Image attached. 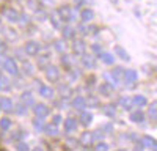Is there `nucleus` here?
Segmentation results:
<instances>
[{"label": "nucleus", "instance_id": "obj_1", "mask_svg": "<svg viewBox=\"0 0 157 151\" xmlns=\"http://www.w3.org/2000/svg\"><path fill=\"white\" fill-rule=\"evenodd\" d=\"M2 66H3V69H5L6 72H10V74H13V76H17V72H19L16 61L13 60V58H5V60L2 61Z\"/></svg>", "mask_w": 157, "mask_h": 151}, {"label": "nucleus", "instance_id": "obj_2", "mask_svg": "<svg viewBox=\"0 0 157 151\" xmlns=\"http://www.w3.org/2000/svg\"><path fill=\"white\" fill-rule=\"evenodd\" d=\"M46 76H47L49 82H58V79H60V71H58L57 66L49 65V66H46Z\"/></svg>", "mask_w": 157, "mask_h": 151}, {"label": "nucleus", "instance_id": "obj_3", "mask_svg": "<svg viewBox=\"0 0 157 151\" xmlns=\"http://www.w3.org/2000/svg\"><path fill=\"white\" fill-rule=\"evenodd\" d=\"M58 11H60V14H61L63 21H69V22H72V21L75 19L72 8H71V6H68V5H63V6H60V10H58Z\"/></svg>", "mask_w": 157, "mask_h": 151}, {"label": "nucleus", "instance_id": "obj_4", "mask_svg": "<svg viewBox=\"0 0 157 151\" xmlns=\"http://www.w3.org/2000/svg\"><path fill=\"white\" fill-rule=\"evenodd\" d=\"M24 50H25V54L30 55V57L38 55V54H39V44H38V43H35V41H29L27 44H25Z\"/></svg>", "mask_w": 157, "mask_h": 151}, {"label": "nucleus", "instance_id": "obj_5", "mask_svg": "<svg viewBox=\"0 0 157 151\" xmlns=\"http://www.w3.org/2000/svg\"><path fill=\"white\" fill-rule=\"evenodd\" d=\"M50 22H52V25H54L55 29H61L63 17H61V14H60V11H52V13H50Z\"/></svg>", "mask_w": 157, "mask_h": 151}, {"label": "nucleus", "instance_id": "obj_6", "mask_svg": "<svg viewBox=\"0 0 157 151\" xmlns=\"http://www.w3.org/2000/svg\"><path fill=\"white\" fill-rule=\"evenodd\" d=\"M21 101L25 107H30V106H35V98L32 95V91H24L21 95Z\"/></svg>", "mask_w": 157, "mask_h": 151}, {"label": "nucleus", "instance_id": "obj_7", "mask_svg": "<svg viewBox=\"0 0 157 151\" xmlns=\"http://www.w3.org/2000/svg\"><path fill=\"white\" fill-rule=\"evenodd\" d=\"M85 49H86V46H85V43L82 40H75L72 43V50H74L75 55H83L85 54Z\"/></svg>", "mask_w": 157, "mask_h": 151}, {"label": "nucleus", "instance_id": "obj_8", "mask_svg": "<svg viewBox=\"0 0 157 151\" xmlns=\"http://www.w3.org/2000/svg\"><path fill=\"white\" fill-rule=\"evenodd\" d=\"M3 14H5V17L10 21V22H17L19 21V13L14 10V8H6L5 11H3Z\"/></svg>", "mask_w": 157, "mask_h": 151}, {"label": "nucleus", "instance_id": "obj_9", "mask_svg": "<svg viewBox=\"0 0 157 151\" xmlns=\"http://www.w3.org/2000/svg\"><path fill=\"white\" fill-rule=\"evenodd\" d=\"M49 107L46 104H38L35 106V113H36V117H41V118H46L49 115Z\"/></svg>", "mask_w": 157, "mask_h": 151}, {"label": "nucleus", "instance_id": "obj_10", "mask_svg": "<svg viewBox=\"0 0 157 151\" xmlns=\"http://www.w3.org/2000/svg\"><path fill=\"white\" fill-rule=\"evenodd\" d=\"M13 101L10 98H0V109H2L3 112H11L13 110Z\"/></svg>", "mask_w": 157, "mask_h": 151}, {"label": "nucleus", "instance_id": "obj_11", "mask_svg": "<svg viewBox=\"0 0 157 151\" xmlns=\"http://www.w3.org/2000/svg\"><path fill=\"white\" fill-rule=\"evenodd\" d=\"M82 65L85 66V68H94L96 66V61H94V58H93V55H86V54H83L82 55Z\"/></svg>", "mask_w": 157, "mask_h": 151}, {"label": "nucleus", "instance_id": "obj_12", "mask_svg": "<svg viewBox=\"0 0 157 151\" xmlns=\"http://www.w3.org/2000/svg\"><path fill=\"white\" fill-rule=\"evenodd\" d=\"M124 79H126V83H134V82H137L138 76L134 69H127V71H124Z\"/></svg>", "mask_w": 157, "mask_h": 151}, {"label": "nucleus", "instance_id": "obj_13", "mask_svg": "<svg viewBox=\"0 0 157 151\" xmlns=\"http://www.w3.org/2000/svg\"><path fill=\"white\" fill-rule=\"evenodd\" d=\"M93 142H94L93 132H83V134H82V137H80V143H82L83 146H90Z\"/></svg>", "mask_w": 157, "mask_h": 151}, {"label": "nucleus", "instance_id": "obj_14", "mask_svg": "<svg viewBox=\"0 0 157 151\" xmlns=\"http://www.w3.org/2000/svg\"><path fill=\"white\" fill-rule=\"evenodd\" d=\"M113 90H115V85H112V83H102V85L99 87V91H101V95H104V96H110V95L113 93Z\"/></svg>", "mask_w": 157, "mask_h": 151}, {"label": "nucleus", "instance_id": "obj_15", "mask_svg": "<svg viewBox=\"0 0 157 151\" xmlns=\"http://www.w3.org/2000/svg\"><path fill=\"white\" fill-rule=\"evenodd\" d=\"M72 107H74V109H77V110L85 109V107H86V99H85V98H82V96H77V98L72 101Z\"/></svg>", "mask_w": 157, "mask_h": 151}, {"label": "nucleus", "instance_id": "obj_16", "mask_svg": "<svg viewBox=\"0 0 157 151\" xmlns=\"http://www.w3.org/2000/svg\"><path fill=\"white\" fill-rule=\"evenodd\" d=\"M39 93H41L43 98H47V99H50L54 96V90L50 87H46V85H39Z\"/></svg>", "mask_w": 157, "mask_h": 151}, {"label": "nucleus", "instance_id": "obj_17", "mask_svg": "<svg viewBox=\"0 0 157 151\" xmlns=\"http://www.w3.org/2000/svg\"><path fill=\"white\" fill-rule=\"evenodd\" d=\"M58 91H60V95H61L63 99H68V98L72 96V90H71V87H68V85H60Z\"/></svg>", "mask_w": 157, "mask_h": 151}, {"label": "nucleus", "instance_id": "obj_18", "mask_svg": "<svg viewBox=\"0 0 157 151\" xmlns=\"http://www.w3.org/2000/svg\"><path fill=\"white\" fill-rule=\"evenodd\" d=\"M47 65H50V55L49 54H43L38 57V66L39 68H46Z\"/></svg>", "mask_w": 157, "mask_h": 151}, {"label": "nucleus", "instance_id": "obj_19", "mask_svg": "<svg viewBox=\"0 0 157 151\" xmlns=\"http://www.w3.org/2000/svg\"><path fill=\"white\" fill-rule=\"evenodd\" d=\"M77 129V121L74 118H68L66 121H64V131L66 132H72Z\"/></svg>", "mask_w": 157, "mask_h": 151}, {"label": "nucleus", "instance_id": "obj_20", "mask_svg": "<svg viewBox=\"0 0 157 151\" xmlns=\"http://www.w3.org/2000/svg\"><path fill=\"white\" fill-rule=\"evenodd\" d=\"M80 17H82V21L83 22H88V21H91L94 17V13H93V10H82V13H80Z\"/></svg>", "mask_w": 157, "mask_h": 151}, {"label": "nucleus", "instance_id": "obj_21", "mask_svg": "<svg viewBox=\"0 0 157 151\" xmlns=\"http://www.w3.org/2000/svg\"><path fill=\"white\" fill-rule=\"evenodd\" d=\"M75 30L72 27H63V38L64 40H74Z\"/></svg>", "mask_w": 157, "mask_h": 151}, {"label": "nucleus", "instance_id": "obj_22", "mask_svg": "<svg viewBox=\"0 0 157 151\" xmlns=\"http://www.w3.org/2000/svg\"><path fill=\"white\" fill-rule=\"evenodd\" d=\"M102 112H104V115H107V117H110V118H113V117L116 115V109H115L112 104L104 106V107H102Z\"/></svg>", "mask_w": 157, "mask_h": 151}, {"label": "nucleus", "instance_id": "obj_23", "mask_svg": "<svg viewBox=\"0 0 157 151\" xmlns=\"http://www.w3.org/2000/svg\"><path fill=\"white\" fill-rule=\"evenodd\" d=\"M132 103L135 104V106H138V107H145L146 104H148V101H146V98L145 96H134L132 98Z\"/></svg>", "mask_w": 157, "mask_h": 151}, {"label": "nucleus", "instance_id": "obj_24", "mask_svg": "<svg viewBox=\"0 0 157 151\" xmlns=\"http://www.w3.org/2000/svg\"><path fill=\"white\" fill-rule=\"evenodd\" d=\"M91 121H93V115H91V113H88V112L80 113V123H82L83 126H88Z\"/></svg>", "mask_w": 157, "mask_h": 151}, {"label": "nucleus", "instance_id": "obj_25", "mask_svg": "<svg viewBox=\"0 0 157 151\" xmlns=\"http://www.w3.org/2000/svg\"><path fill=\"white\" fill-rule=\"evenodd\" d=\"M10 87H11V82L8 77H5V76L0 74V90H10Z\"/></svg>", "mask_w": 157, "mask_h": 151}, {"label": "nucleus", "instance_id": "obj_26", "mask_svg": "<svg viewBox=\"0 0 157 151\" xmlns=\"http://www.w3.org/2000/svg\"><path fill=\"white\" fill-rule=\"evenodd\" d=\"M101 60L104 61V63H107V65H113V61H115V58H113V55L112 54H109V52H101Z\"/></svg>", "mask_w": 157, "mask_h": 151}, {"label": "nucleus", "instance_id": "obj_27", "mask_svg": "<svg viewBox=\"0 0 157 151\" xmlns=\"http://www.w3.org/2000/svg\"><path fill=\"white\" fill-rule=\"evenodd\" d=\"M148 115H149V118H151V120L157 121V103H152V104L149 106V110H148Z\"/></svg>", "mask_w": 157, "mask_h": 151}, {"label": "nucleus", "instance_id": "obj_28", "mask_svg": "<svg viewBox=\"0 0 157 151\" xmlns=\"http://www.w3.org/2000/svg\"><path fill=\"white\" fill-rule=\"evenodd\" d=\"M44 131H46L47 135H52V137H55V135L60 134V131H58L57 126H44Z\"/></svg>", "mask_w": 157, "mask_h": 151}, {"label": "nucleus", "instance_id": "obj_29", "mask_svg": "<svg viewBox=\"0 0 157 151\" xmlns=\"http://www.w3.org/2000/svg\"><path fill=\"white\" fill-rule=\"evenodd\" d=\"M115 52L118 54V57H121V58H123V60H126V61L130 58V57H129V54L126 52V50H124L121 46H116V47H115Z\"/></svg>", "mask_w": 157, "mask_h": 151}, {"label": "nucleus", "instance_id": "obj_30", "mask_svg": "<svg viewBox=\"0 0 157 151\" xmlns=\"http://www.w3.org/2000/svg\"><path fill=\"white\" fill-rule=\"evenodd\" d=\"M120 104H121V107L126 109V110H129L130 107L134 106V103H132V99H130V98H121V99H120Z\"/></svg>", "mask_w": 157, "mask_h": 151}, {"label": "nucleus", "instance_id": "obj_31", "mask_svg": "<svg viewBox=\"0 0 157 151\" xmlns=\"http://www.w3.org/2000/svg\"><path fill=\"white\" fill-rule=\"evenodd\" d=\"M143 118H145V113H143V112H134L132 113V115H130V120H132V121H135V123H141L143 121Z\"/></svg>", "mask_w": 157, "mask_h": 151}, {"label": "nucleus", "instance_id": "obj_32", "mask_svg": "<svg viewBox=\"0 0 157 151\" xmlns=\"http://www.w3.org/2000/svg\"><path fill=\"white\" fill-rule=\"evenodd\" d=\"M33 126H35V129H36V131H44L43 118H41V117H36V118L33 120Z\"/></svg>", "mask_w": 157, "mask_h": 151}, {"label": "nucleus", "instance_id": "obj_33", "mask_svg": "<svg viewBox=\"0 0 157 151\" xmlns=\"http://www.w3.org/2000/svg\"><path fill=\"white\" fill-rule=\"evenodd\" d=\"M80 30L83 35H86V33H93V32H96V27L94 25H80Z\"/></svg>", "mask_w": 157, "mask_h": 151}, {"label": "nucleus", "instance_id": "obj_34", "mask_svg": "<svg viewBox=\"0 0 157 151\" xmlns=\"http://www.w3.org/2000/svg\"><path fill=\"white\" fill-rule=\"evenodd\" d=\"M0 128H2L3 131H8L11 128V120L10 118H2L0 120Z\"/></svg>", "mask_w": 157, "mask_h": 151}, {"label": "nucleus", "instance_id": "obj_35", "mask_svg": "<svg viewBox=\"0 0 157 151\" xmlns=\"http://www.w3.org/2000/svg\"><path fill=\"white\" fill-rule=\"evenodd\" d=\"M22 135H24L22 129H16L14 132H13V135H11V140H14V142H19L21 138H22Z\"/></svg>", "mask_w": 157, "mask_h": 151}, {"label": "nucleus", "instance_id": "obj_36", "mask_svg": "<svg viewBox=\"0 0 157 151\" xmlns=\"http://www.w3.org/2000/svg\"><path fill=\"white\" fill-rule=\"evenodd\" d=\"M113 72H115V76H113V79H115L116 82H118V80H121V79L124 77V71H123L121 68H116V69H115Z\"/></svg>", "mask_w": 157, "mask_h": 151}, {"label": "nucleus", "instance_id": "obj_37", "mask_svg": "<svg viewBox=\"0 0 157 151\" xmlns=\"http://www.w3.org/2000/svg\"><path fill=\"white\" fill-rule=\"evenodd\" d=\"M86 106H90V107H98V106H99V101H98V98H94V96H90V98L86 99Z\"/></svg>", "mask_w": 157, "mask_h": 151}, {"label": "nucleus", "instance_id": "obj_38", "mask_svg": "<svg viewBox=\"0 0 157 151\" xmlns=\"http://www.w3.org/2000/svg\"><path fill=\"white\" fill-rule=\"evenodd\" d=\"M143 146H154V138L152 137H143V142H141Z\"/></svg>", "mask_w": 157, "mask_h": 151}, {"label": "nucleus", "instance_id": "obj_39", "mask_svg": "<svg viewBox=\"0 0 157 151\" xmlns=\"http://www.w3.org/2000/svg\"><path fill=\"white\" fill-rule=\"evenodd\" d=\"M55 49H57V52H64L66 50V46H64V43L63 41H55Z\"/></svg>", "mask_w": 157, "mask_h": 151}, {"label": "nucleus", "instance_id": "obj_40", "mask_svg": "<svg viewBox=\"0 0 157 151\" xmlns=\"http://www.w3.org/2000/svg\"><path fill=\"white\" fill-rule=\"evenodd\" d=\"M61 61H63V65L66 66L68 69H71V57H68V55H63Z\"/></svg>", "mask_w": 157, "mask_h": 151}, {"label": "nucleus", "instance_id": "obj_41", "mask_svg": "<svg viewBox=\"0 0 157 151\" xmlns=\"http://www.w3.org/2000/svg\"><path fill=\"white\" fill-rule=\"evenodd\" d=\"M47 16H46V13L43 11V10H36V19H39V21H44Z\"/></svg>", "mask_w": 157, "mask_h": 151}, {"label": "nucleus", "instance_id": "obj_42", "mask_svg": "<svg viewBox=\"0 0 157 151\" xmlns=\"http://www.w3.org/2000/svg\"><path fill=\"white\" fill-rule=\"evenodd\" d=\"M6 49H8L6 43H5L3 40H0V55H3V54L6 52Z\"/></svg>", "mask_w": 157, "mask_h": 151}, {"label": "nucleus", "instance_id": "obj_43", "mask_svg": "<svg viewBox=\"0 0 157 151\" xmlns=\"http://www.w3.org/2000/svg\"><path fill=\"white\" fill-rule=\"evenodd\" d=\"M24 72H27V74L33 72V66L30 65V63H24Z\"/></svg>", "mask_w": 157, "mask_h": 151}, {"label": "nucleus", "instance_id": "obj_44", "mask_svg": "<svg viewBox=\"0 0 157 151\" xmlns=\"http://www.w3.org/2000/svg\"><path fill=\"white\" fill-rule=\"evenodd\" d=\"M16 148H17L19 151H27V149H29V145H27V143H22V142H19Z\"/></svg>", "mask_w": 157, "mask_h": 151}, {"label": "nucleus", "instance_id": "obj_45", "mask_svg": "<svg viewBox=\"0 0 157 151\" xmlns=\"http://www.w3.org/2000/svg\"><path fill=\"white\" fill-rule=\"evenodd\" d=\"M94 148H96L98 151H101V149H104V151H105V149H109V145H107V143H98Z\"/></svg>", "mask_w": 157, "mask_h": 151}, {"label": "nucleus", "instance_id": "obj_46", "mask_svg": "<svg viewBox=\"0 0 157 151\" xmlns=\"http://www.w3.org/2000/svg\"><path fill=\"white\" fill-rule=\"evenodd\" d=\"M16 110H17V115H24V112H25L24 104H22V103H21V104H17V106H16Z\"/></svg>", "mask_w": 157, "mask_h": 151}, {"label": "nucleus", "instance_id": "obj_47", "mask_svg": "<svg viewBox=\"0 0 157 151\" xmlns=\"http://www.w3.org/2000/svg\"><path fill=\"white\" fill-rule=\"evenodd\" d=\"M91 49H93L98 55H101V52H102V49H101V46H99V44H93V47H91Z\"/></svg>", "mask_w": 157, "mask_h": 151}, {"label": "nucleus", "instance_id": "obj_48", "mask_svg": "<svg viewBox=\"0 0 157 151\" xmlns=\"http://www.w3.org/2000/svg\"><path fill=\"white\" fill-rule=\"evenodd\" d=\"M93 138H94V140H101V138H102V132H101V131L93 132Z\"/></svg>", "mask_w": 157, "mask_h": 151}, {"label": "nucleus", "instance_id": "obj_49", "mask_svg": "<svg viewBox=\"0 0 157 151\" xmlns=\"http://www.w3.org/2000/svg\"><path fill=\"white\" fill-rule=\"evenodd\" d=\"M16 55H17L21 60H25V57H24V50H22V49H17V50H16Z\"/></svg>", "mask_w": 157, "mask_h": 151}, {"label": "nucleus", "instance_id": "obj_50", "mask_svg": "<svg viewBox=\"0 0 157 151\" xmlns=\"http://www.w3.org/2000/svg\"><path fill=\"white\" fill-rule=\"evenodd\" d=\"M74 2H75V8H78V6H82L85 2H83V0H74Z\"/></svg>", "mask_w": 157, "mask_h": 151}, {"label": "nucleus", "instance_id": "obj_51", "mask_svg": "<svg viewBox=\"0 0 157 151\" xmlns=\"http://www.w3.org/2000/svg\"><path fill=\"white\" fill-rule=\"evenodd\" d=\"M35 2H36V0H29V6L36 10V3H35Z\"/></svg>", "mask_w": 157, "mask_h": 151}, {"label": "nucleus", "instance_id": "obj_52", "mask_svg": "<svg viewBox=\"0 0 157 151\" xmlns=\"http://www.w3.org/2000/svg\"><path fill=\"white\" fill-rule=\"evenodd\" d=\"M104 131H105V132H112V126L110 124H105V126H104Z\"/></svg>", "mask_w": 157, "mask_h": 151}, {"label": "nucleus", "instance_id": "obj_53", "mask_svg": "<svg viewBox=\"0 0 157 151\" xmlns=\"http://www.w3.org/2000/svg\"><path fill=\"white\" fill-rule=\"evenodd\" d=\"M60 121H61V117H60V115H55V117H54V123L57 124V123H60Z\"/></svg>", "mask_w": 157, "mask_h": 151}, {"label": "nucleus", "instance_id": "obj_54", "mask_svg": "<svg viewBox=\"0 0 157 151\" xmlns=\"http://www.w3.org/2000/svg\"><path fill=\"white\" fill-rule=\"evenodd\" d=\"M39 2H43L44 5H49V3H52V0H39Z\"/></svg>", "mask_w": 157, "mask_h": 151}, {"label": "nucleus", "instance_id": "obj_55", "mask_svg": "<svg viewBox=\"0 0 157 151\" xmlns=\"http://www.w3.org/2000/svg\"><path fill=\"white\" fill-rule=\"evenodd\" d=\"M154 148H155V149H157V143H155V142H154Z\"/></svg>", "mask_w": 157, "mask_h": 151}]
</instances>
